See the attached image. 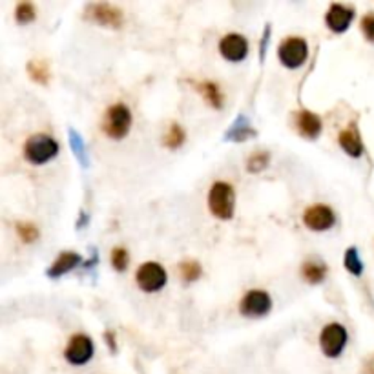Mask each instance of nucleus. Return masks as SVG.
<instances>
[{"label": "nucleus", "instance_id": "nucleus-29", "mask_svg": "<svg viewBox=\"0 0 374 374\" xmlns=\"http://www.w3.org/2000/svg\"><path fill=\"white\" fill-rule=\"evenodd\" d=\"M364 374H374V354L364 365Z\"/></svg>", "mask_w": 374, "mask_h": 374}, {"label": "nucleus", "instance_id": "nucleus-6", "mask_svg": "<svg viewBox=\"0 0 374 374\" xmlns=\"http://www.w3.org/2000/svg\"><path fill=\"white\" fill-rule=\"evenodd\" d=\"M279 61L287 68H299L309 57V46L307 42L299 37L283 40L279 46Z\"/></svg>", "mask_w": 374, "mask_h": 374}, {"label": "nucleus", "instance_id": "nucleus-21", "mask_svg": "<svg viewBox=\"0 0 374 374\" xmlns=\"http://www.w3.org/2000/svg\"><path fill=\"white\" fill-rule=\"evenodd\" d=\"M250 135H254V132L249 128V126L245 125V120H243V117H241L237 123H235L234 126H232L231 134L226 135V139H234V141H245L249 139Z\"/></svg>", "mask_w": 374, "mask_h": 374}, {"label": "nucleus", "instance_id": "nucleus-26", "mask_svg": "<svg viewBox=\"0 0 374 374\" xmlns=\"http://www.w3.org/2000/svg\"><path fill=\"white\" fill-rule=\"evenodd\" d=\"M70 141H72L73 152H75V154H77V157L81 159V163L86 164V155H84V143H82V139L79 137V134L75 132V130H72V132H70Z\"/></svg>", "mask_w": 374, "mask_h": 374}, {"label": "nucleus", "instance_id": "nucleus-4", "mask_svg": "<svg viewBox=\"0 0 374 374\" xmlns=\"http://www.w3.org/2000/svg\"><path fill=\"white\" fill-rule=\"evenodd\" d=\"M320 345H322L323 354L329 358H336L341 354V350L347 345V331L345 327L340 323H331L327 325L320 336Z\"/></svg>", "mask_w": 374, "mask_h": 374}, {"label": "nucleus", "instance_id": "nucleus-18", "mask_svg": "<svg viewBox=\"0 0 374 374\" xmlns=\"http://www.w3.org/2000/svg\"><path fill=\"white\" fill-rule=\"evenodd\" d=\"M345 269L354 276H360L364 272V263H361L360 256H358V250L354 247H350L345 252Z\"/></svg>", "mask_w": 374, "mask_h": 374}, {"label": "nucleus", "instance_id": "nucleus-25", "mask_svg": "<svg viewBox=\"0 0 374 374\" xmlns=\"http://www.w3.org/2000/svg\"><path fill=\"white\" fill-rule=\"evenodd\" d=\"M267 163H269V154H263V152H258V154H254L252 157L249 159V163H247V168H249L250 172H261L265 166H267Z\"/></svg>", "mask_w": 374, "mask_h": 374}, {"label": "nucleus", "instance_id": "nucleus-10", "mask_svg": "<svg viewBox=\"0 0 374 374\" xmlns=\"http://www.w3.org/2000/svg\"><path fill=\"white\" fill-rule=\"evenodd\" d=\"M303 221H305V225H307L311 231L323 232L334 225L336 217L334 212L327 207V205H314V207H311L303 214Z\"/></svg>", "mask_w": 374, "mask_h": 374}, {"label": "nucleus", "instance_id": "nucleus-22", "mask_svg": "<svg viewBox=\"0 0 374 374\" xmlns=\"http://www.w3.org/2000/svg\"><path fill=\"white\" fill-rule=\"evenodd\" d=\"M185 141V132H182L181 126L172 125L170 130H168L166 137H164V144H166L168 148H179Z\"/></svg>", "mask_w": 374, "mask_h": 374}, {"label": "nucleus", "instance_id": "nucleus-5", "mask_svg": "<svg viewBox=\"0 0 374 374\" xmlns=\"http://www.w3.org/2000/svg\"><path fill=\"white\" fill-rule=\"evenodd\" d=\"M166 283V270L159 263H150L141 265L137 270V285L143 288L144 293H157Z\"/></svg>", "mask_w": 374, "mask_h": 374}, {"label": "nucleus", "instance_id": "nucleus-12", "mask_svg": "<svg viewBox=\"0 0 374 374\" xmlns=\"http://www.w3.org/2000/svg\"><path fill=\"white\" fill-rule=\"evenodd\" d=\"M352 17H354V10L352 8H347V6L341 4H332L327 11V26L336 31V33H343L349 24L352 22Z\"/></svg>", "mask_w": 374, "mask_h": 374}, {"label": "nucleus", "instance_id": "nucleus-14", "mask_svg": "<svg viewBox=\"0 0 374 374\" xmlns=\"http://www.w3.org/2000/svg\"><path fill=\"white\" fill-rule=\"evenodd\" d=\"M79 263H81V256L75 254V252H64L53 261L52 269L48 270V276L49 278H61L63 274L75 269Z\"/></svg>", "mask_w": 374, "mask_h": 374}, {"label": "nucleus", "instance_id": "nucleus-19", "mask_svg": "<svg viewBox=\"0 0 374 374\" xmlns=\"http://www.w3.org/2000/svg\"><path fill=\"white\" fill-rule=\"evenodd\" d=\"M179 272H181V278L185 281H196L201 276V265L197 261H182Z\"/></svg>", "mask_w": 374, "mask_h": 374}, {"label": "nucleus", "instance_id": "nucleus-1", "mask_svg": "<svg viewBox=\"0 0 374 374\" xmlns=\"http://www.w3.org/2000/svg\"><path fill=\"white\" fill-rule=\"evenodd\" d=\"M234 188L228 182H214L210 196H208V207H210L212 214L219 219H231L234 216Z\"/></svg>", "mask_w": 374, "mask_h": 374}, {"label": "nucleus", "instance_id": "nucleus-7", "mask_svg": "<svg viewBox=\"0 0 374 374\" xmlns=\"http://www.w3.org/2000/svg\"><path fill=\"white\" fill-rule=\"evenodd\" d=\"M66 360L72 365H84L91 360L93 356V341L84 334L73 336L70 343H68L66 350H64Z\"/></svg>", "mask_w": 374, "mask_h": 374}, {"label": "nucleus", "instance_id": "nucleus-17", "mask_svg": "<svg viewBox=\"0 0 374 374\" xmlns=\"http://www.w3.org/2000/svg\"><path fill=\"white\" fill-rule=\"evenodd\" d=\"M199 90H201L205 99H207L214 108H221V106H223V97H221V91L214 82H203V84H199Z\"/></svg>", "mask_w": 374, "mask_h": 374}, {"label": "nucleus", "instance_id": "nucleus-15", "mask_svg": "<svg viewBox=\"0 0 374 374\" xmlns=\"http://www.w3.org/2000/svg\"><path fill=\"white\" fill-rule=\"evenodd\" d=\"M340 144L343 146L347 154L352 155V157H360L364 154V143H361L360 134H358V130L354 126H350V128L341 132Z\"/></svg>", "mask_w": 374, "mask_h": 374}, {"label": "nucleus", "instance_id": "nucleus-28", "mask_svg": "<svg viewBox=\"0 0 374 374\" xmlns=\"http://www.w3.org/2000/svg\"><path fill=\"white\" fill-rule=\"evenodd\" d=\"M361 31L371 42H374V15H365L361 19Z\"/></svg>", "mask_w": 374, "mask_h": 374}, {"label": "nucleus", "instance_id": "nucleus-27", "mask_svg": "<svg viewBox=\"0 0 374 374\" xmlns=\"http://www.w3.org/2000/svg\"><path fill=\"white\" fill-rule=\"evenodd\" d=\"M17 231H19L20 237H22L26 243H31V241L37 237V234H39L37 228H35L33 225H29V223H19V225H17Z\"/></svg>", "mask_w": 374, "mask_h": 374}, {"label": "nucleus", "instance_id": "nucleus-20", "mask_svg": "<svg viewBox=\"0 0 374 374\" xmlns=\"http://www.w3.org/2000/svg\"><path fill=\"white\" fill-rule=\"evenodd\" d=\"M29 75L35 79L40 84H48V66L42 63V61H33V63L28 64Z\"/></svg>", "mask_w": 374, "mask_h": 374}, {"label": "nucleus", "instance_id": "nucleus-16", "mask_svg": "<svg viewBox=\"0 0 374 374\" xmlns=\"http://www.w3.org/2000/svg\"><path fill=\"white\" fill-rule=\"evenodd\" d=\"M325 267L320 263H314V261H305V265L302 267L303 278L307 279L309 283H320L325 278Z\"/></svg>", "mask_w": 374, "mask_h": 374}, {"label": "nucleus", "instance_id": "nucleus-3", "mask_svg": "<svg viewBox=\"0 0 374 374\" xmlns=\"http://www.w3.org/2000/svg\"><path fill=\"white\" fill-rule=\"evenodd\" d=\"M59 154L57 141L49 137V135H33L31 139L26 141L24 155L29 163L42 164L48 163Z\"/></svg>", "mask_w": 374, "mask_h": 374}, {"label": "nucleus", "instance_id": "nucleus-23", "mask_svg": "<svg viewBox=\"0 0 374 374\" xmlns=\"http://www.w3.org/2000/svg\"><path fill=\"white\" fill-rule=\"evenodd\" d=\"M15 17L19 20L20 24H26V22H31L35 19V8L29 2H22V4L17 6V11H15Z\"/></svg>", "mask_w": 374, "mask_h": 374}, {"label": "nucleus", "instance_id": "nucleus-13", "mask_svg": "<svg viewBox=\"0 0 374 374\" xmlns=\"http://www.w3.org/2000/svg\"><path fill=\"white\" fill-rule=\"evenodd\" d=\"M296 126H297V130L302 132V135L311 137V139L318 137V134L322 132V120H320V117H318L316 114H312V111H307V110L297 111Z\"/></svg>", "mask_w": 374, "mask_h": 374}, {"label": "nucleus", "instance_id": "nucleus-11", "mask_svg": "<svg viewBox=\"0 0 374 374\" xmlns=\"http://www.w3.org/2000/svg\"><path fill=\"white\" fill-rule=\"evenodd\" d=\"M86 17L95 20L102 26H111V28H119L123 24V11L119 8H114L110 4H93L86 10Z\"/></svg>", "mask_w": 374, "mask_h": 374}, {"label": "nucleus", "instance_id": "nucleus-9", "mask_svg": "<svg viewBox=\"0 0 374 374\" xmlns=\"http://www.w3.org/2000/svg\"><path fill=\"white\" fill-rule=\"evenodd\" d=\"M219 52L221 55L231 61V63H240L247 57V52H249V42L243 35L231 33L223 37V40L219 42Z\"/></svg>", "mask_w": 374, "mask_h": 374}, {"label": "nucleus", "instance_id": "nucleus-24", "mask_svg": "<svg viewBox=\"0 0 374 374\" xmlns=\"http://www.w3.org/2000/svg\"><path fill=\"white\" fill-rule=\"evenodd\" d=\"M111 265H114V269L119 270V272L126 270V267H128V252H126L123 247H119V249L111 252Z\"/></svg>", "mask_w": 374, "mask_h": 374}, {"label": "nucleus", "instance_id": "nucleus-8", "mask_svg": "<svg viewBox=\"0 0 374 374\" xmlns=\"http://www.w3.org/2000/svg\"><path fill=\"white\" fill-rule=\"evenodd\" d=\"M241 314L249 318H259L265 316L272 307V299L265 290H250L245 294V297L241 299Z\"/></svg>", "mask_w": 374, "mask_h": 374}, {"label": "nucleus", "instance_id": "nucleus-2", "mask_svg": "<svg viewBox=\"0 0 374 374\" xmlns=\"http://www.w3.org/2000/svg\"><path fill=\"white\" fill-rule=\"evenodd\" d=\"M132 126V114L125 104H114L106 111L102 130L111 139H123Z\"/></svg>", "mask_w": 374, "mask_h": 374}]
</instances>
